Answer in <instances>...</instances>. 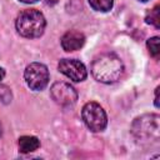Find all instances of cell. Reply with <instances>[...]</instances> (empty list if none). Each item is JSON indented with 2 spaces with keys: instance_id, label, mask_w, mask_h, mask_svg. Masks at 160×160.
Returning a JSON list of instances; mask_svg holds the SVG:
<instances>
[{
  "instance_id": "cell-3",
  "label": "cell",
  "mask_w": 160,
  "mask_h": 160,
  "mask_svg": "<svg viewBox=\"0 0 160 160\" xmlns=\"http://www.w3.org/2000/svg\"><path fill=\"white\" fill-rule=\"evenodd\" d=\"M45 18L44 15L35 10V9H28L19 14L15 26L18 32L28 39H35L42 35L45 30Z\"/></svg>"
},
{
  "instance_id": "cell-1",
  "label": "cell",
  "mask_w": 160,
  "mask_h": 160,
  "mask_svg": "<svg viewBox=\"0 0 160 160\" xmlns=\"http://www.w3.org/2000/svg\"><path fill=\"white\" fill-rule=\"evenodd\" d=\"M124 72V64L114 52H104L95 58L91 64L92 76L104 84L118 81Z\"/></svg>"
},
{
  "instance_id": "cell-8",
  "label": "cell",
  "mask_w": 160,
  "mask_h": 160,
  "mask_svg": "<svg viewBox=\"0 0 160 160\" xmlns=\"http://www.w3.org/2000/svg\"><path fill=\"white\" fill-rule=\"evenodd\" d=\"M85 36L82 32L76 30H70L65 32L61 38V46L65 51H75L84 46Z\"/></svg>"
},
{
  "instance_id": "cell-18",
  "label": "cell",
  "mask_w": 160,
  "mask_h": 160,
  "mask_svg": "<svg viewBox=\"0 0 160 160\" xmlns=\"http://www.w3.org/2000/svg\"><path fill=\"white\" fill-rule=\"evenodd\" d=\"M140 1H144V2H145V1H148V0H140Z\"/></svg>"
},
{
  "instance_id": "cell-5",
  "label": "cell",
  "mask_w": 160,
  "mask_h": 160,
  "mask_svg": "<svg viewBox=\"0 0 160 160\" xmlns=\"http://www.w3.org/2000/svg\"><path fill=\"white\" fill-rule=\"evenodd\" d=\"M24 78L31 90L39 91L45 89L49 82V70L41 62H31L26 66Z\"/></svg>"
},
{
  "instance_id": "cell-13",
  "label": "cell",
  "mask_w": 160,
  "mask_h": 160,
  "mask_svg": "<svg viewBox=\"0 0 160 160\" xmlns=\"http://www.w3.org/2000/svg\"><path fill=\"white\" fill-rule=\"evenodd\" d=\"M0 100L2 102H9L11 100V91L8 86H4V85H0Z\"/></svg>"
},
{
  "instance_id": "cell-11",
  "label": "cell",
  "mask_w": 160,
  "mask_h": 160,
  "mask_svg": "<svg viewBox=\"0 0 160 160\" xmlns=\"http://www.w3.org/2000/svg\"><path fill=\"white\" fill-rule=\"evenodd\" d=\"M88 1L94 10L101 11V12H106L111 10L114 4V0H88Z\"/></svg>"
},
{
  "instance_id": "cell-7",
  "label": "cell",
  "mask_w": 160,
  "mask_h": 160,
  "mask_svg": "<svg viewBox=\"0 0 160 160\" xmlns=\"http://www.w3.org/2000/svg\"><path fill=\"white\" fill-rule=\"evenodd\" d=\"M59 71L68 76L72 81H84L88 76V71L85 65L75 59H62L59 61Z\"/></svg>"
},
{
  "instance_id": "cell-6",
  "label": "cell",
  "mask_w": 160,
  "mask_h": 160,
  "mask_svg": "<svg viewBox=\"0 0 160 160\" xmlns=\"http://www.w3.org/2000/svg\"><path fill=\"white\" fill-rule=\"evenodd\" d=\"M51 99L60 106H71L78 100V91L69 82L58 81L50 89Z\"/></svg>"
},
{
  "instance_id": "cell-17",
  "label": "cell",
  "mask_w": 160,
  "mask_h": 160,
  "mask_svg": "<svg viewBox=\"0 0 160 160\" xmlns=\"http://www.w3.org/2000/svg\"><path fill=\"white\" fill-rule=\"evenodd\" d=\"M1 135H2V126H1V122H0V138H1Z\"/></svg>"
},
{
  "instance_id": "cell-10",
  "label": "cell",
  "mask_w": 160,
  "mask_h": 160,
  "mask_svg": "<svg viewBox=\"0 0 160 160\" xmlns=\"http://www.w3.org/2000/svg\"><path fill=\"white\" fill-rule=\"evenodd\" d=\"M160 6L155 5L150 11H148L146 16H145V21L146 24H150L152 26H155L156 29L160 28Z\"/></svg>"
},
{
  "instance_id": "cell-4",
  "label": "cell",
  "mask_w": 160,
  "mask_h": 160,
  "mask_svg": "<svg viewBox=\"0 0 160 160\" xmlns=\"http://www.w3.org/2000/svg\"><path fill=\"white\" fill-rule=\"evenodd\" d=\"M81 116L85 125L94 132L102 131L106 128V124H108L106 114L98 102H94V101L86 102L82 108Z\"/></svg>"
},
{
  "instance_id": "cell-14",
  "label": "cell",
  "mask_w": 160,
  "mask_h": 160,
  "mask_svg": "<svg viewBox=\"0 0 160 160\" xmlns=\"http://www.w3.org/2000/svg\"><path fill=\"white\" fill-rule=\"evenodd\" d=\"M155 106L159 108V86L155 89Z\"/></svg>"
},
{
  "instance_id": "cell-9",
  "label": "cell",
  "mask_w": 160,
  "mask_h": 160,
  "mask_svg": "<svg viewBox=\"0 0 160 160\" xmlns=\"http://www.w3.org/2000/svg\"><path fill=\"white\" fill-rule=\"evenodd\" d=\"M40 146V141L35 136H21L19 139V150L20 152H32L38 150Z\"/></svg>"
},
{
  "instance_id": "cell-2",
  "label": "cell",
  "mask_w": 160,
  "mask_h": 160,
  "mask_svg": "<svg viewBox=\"0 0 160 160\" xmlns=\"http://www.w3.org/2000/svg\"><path fill=\"white\" fill-rule=\"evenodd\" d=\"M131 134L140 144H158L160 138V118L158 114H145L131 124Z\"/></svg>"
},
{
  "instance_id": "cell-12",
  "label": "cell",
  "mask_w": 160,
  "mask_h": 160,
  "mask_svg": "<svg viewBox=\"0 0 160 160\" xmlns=\"http://www.w3.org/2000/svg\"><path fill=\"white\" fill-rule=\"evenodd\" d=\"M148 45V49L151 54V56L154 58H158L159 54H160V45H159V38L158 36H154V38H150L146 42Z\"/></svg>"
},
{
  "instance_id": "cell-15",
  "label": "cell",
  "mask_w": 160,
  "mask_h": 160,
  "mask_svg": "<svg viewBox=\"0 0 160 160\" xmlns=\"http://www.w3.org/2000/svg\"><path fill=\"white\" fill-rule=\"evenodd\" d=\"M19 1L25 2V4H32V2H36V1H39V0H19Z\"/></svg>"
},
{
  "instance_id": "cell-16",
  "label": "cell",
  "mask_w": 160,
  "mask_h": 160,
  "mask_svg": "<svg viewBox=\"0 0 160 160\" xmlns=\"http://www.w3.org/2000/svg\"><path fill=\"white\" fill-rule=\"evenodd\" d=\"M4 76H5V71H4V69L0 68V81L4 79Z\"/></svg>"
}]
</instances>
